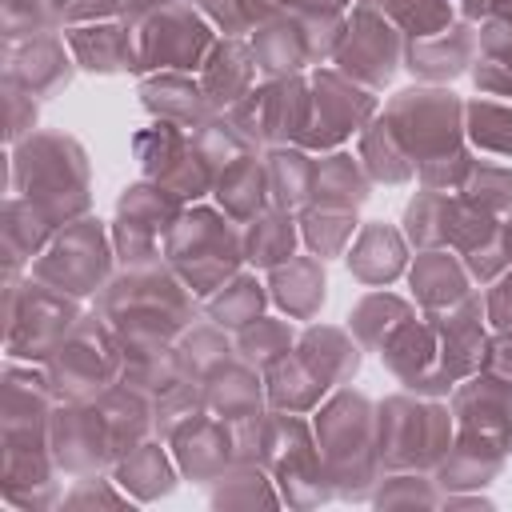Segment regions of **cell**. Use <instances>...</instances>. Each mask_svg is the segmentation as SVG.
I'll return each mask as SVG.
<instances>
[{"mask_svg":"<svg viewBox=\"0 0 512 512\" xmlns=\"http://www.w3.org/2000/svg\"><path fill=\"white\" fill-rule=\"evenodd\" d=\"M196 296L188 284L160 260L144 268H124L96 296V312L108 320L112 336L124 348V360L164 352L180 340L188 324H196Z\"/></svg>","mask_w":512,"mask_h":512,"instance_id":"1","label":"cell"},{"mask_svg":"<svg viewBox=\"0 0 512 512\" xmlns=\"http://www.w3.org/2000/svg\"><path fill=\"white\" fill-rule=\"evenodd\" d=\"M12 192L36 204L52 228H64L92 208L88 152L68 132H32L12 148Z\"/></svg>","mask_w":512,"mask_h":512,"instance_id":"2","label":"cell"},{"mask_svg":"<svg viewBox=\"0 0 512 512\" xmlns=\"http://www.w3.org/2000/svg\"><path fill=\"white\" fill-rule=\"evenodd\" d=\"M312 432L336 496L372 500L376 484L384 480V464L376 452V404L364 392L340 388L328 404H320Z\"/></svg>","mask_w":512,"mask_h":512,"instance_id":"3","label":"cell"},{"mask_svg":"<svg viewBox=\"0 0 512 512\" xmlns=\"http://www.w3.org/2000/svg\"><path fill=\"white\" fill-rule=\"evenodd\" d=\"M164 264L192 296H212L244 264V224L224 208H184L164 240Z\"/></svg>","mask_w":512,"mask_h":512,"instance_id":"4","label":"cell"},{"mask_svg":"<svg viewBox=\"0 0 512 512\" xmlns=\"http://www.w3.org/2000/svg\"><path fill=\"white\" fill-rule=\"evenodd\" d=\"M452 448V412L436 396L400 392L376 404V452L384 472H436Z\"/></svg>","mask_w":512,"mask_h":512,"instance_id":"5","label":"cell"},{"mask_svg":"<svg viewBox=\"0 0 512 512\" xmlns=\"http://www.w3.org/2000/svg\"><path fill=\"white\" fill-rule=\"evenodd\" d=\"M112 264H116L112 228H104V220L96 216H80L56 228L48 248L28 264V276L64 296L84 300L104 292V284L112 280Z\"/></svg>","mask_w":512,"mask_h":512,"instance_id":"6","label":"cell"},{"mask_svg":"<svg viewBox=\"0 0 512 512\" xmlns=\"http://www.w3.org/2000/svg\"><path fill=\"white\" fill-rule=\"evenodd\" d=\"M124 364H128L124 348L112 336L108 320L92 312V316H80L72 332L52 348V356L44 360V372L56 400H96L100 392L120 384Z\"/></svg>","mask_w":512,"mask_h":512,"instance_id":"7","label":"cell"},{"mask_svg":"<svg viewBox=\"0 0 512 512\" xmlns=\"http://www.w3.org/2000/svg\"><path fill=\"white\" fill-rule=\"evenodd\" d=\"M380 116L388 120L416 168L464 148V104L448 88H404L384 104Z\"/></svg>","mask_w":512,"mask_h":512,"instance_id":"8","label":"cell"},{"mask_svg":"<svg viewBox=\"0 0 512 512\" xmlns=\"http://www.w3.org/2000/svg\"><path fill=\"white\" fill-rule=\"evenodd\" d=\"M80 304L76 296H64L40 280L28 276V284H20L16 276H8V300H4V348L12 360H32L44 364L52 356V348L72 332V324L80 320Z\"/></svg>","mask_w":512,"mask_h":512,"instance_id":"9","label":"cell"},{"mask_svg":"<svg viewBox=\"0 0 512 512\" xmlns=\"http://www.w3.org/2000/svg\"><path fill=\"white\" fill-rule=\"evenodd\" d=\"M504 224L476 208L464 192H436L420 188L404 208V236L416 248H452L460 260L488 244Z\"/></svg>","mask_w":512,"mask_h":512,"instance_id":"10","label":"cell"},{"mask_svg":"<svg viewBox=\"0 0 512 512\" xmlns=\"http://www.w3.org/2000/svg\"><path fill=\"white\" fill-rule=\"evenodd\" d=\"M132 32H136V76H148V72H200L208 52L216 48L212 20L200 8H192L188 0L168 4L164 12L148 16Z\"/></svg>","mask_w":512,"mask_h":512,"instance_id":"11","label":"cell"},{"mask_svg":"<svg viewBox=\"0 0 512 512\" xmlns=\"http://www.w3.org/2000/svg\"><path fill=\"white\" fill-rule=\"evenodd\" d=\"M180 212H184V200L156 180H140V184L124 188L116 200V220H112L116 260L124 268L160 264L164 240H168L172 224L180 220Z\"/></svg>","mask_w":512,"mask_h":512,"instance_id":"12","label":"cell"},{"mask_svg":"<svg viewBox=\"0 0 512 512\" xmlns=\"http://www.w3.org/2000/svg\"><path fill=\"white\" fill-rule=\"evenodd\" d=\"M308 104H312V84L296 72V76H268L224 116L256 148H288V144H300L304 136Z\"/></svg>","mask_w":512,"mask_h":512,"instance_id":"13","label":"cell"},{"mask_svg":"<svg viewBox=\"0 0 512 512\" xmlns=\"http://www.w3.org/2000/svg\"><path fill=\"white\" fill-rule=\"evenodd\" d=\"M308 84L312 104L300 136V148L308 152H336L344 140L360 136V128L376 116V92L348 80L340 68H316Z\"/></svg>","mask_w":512,"mask_h":512,"instance_id":"14","label":"cell"},{"mask_svg":"<svg viewBox=\"0 0 512 512\" xmlns=\"http://www.w3.org/2000/svg\"><path fill=\"white\" fill-rule=\"evenodd\" d=\"M132 152L144 168V180H156L164 184L168 192H176L184 204L200 200L204 192H212L216 176L208 168V160L200 156L196 148V136L180 124H168V120H156L148 128H140L132 136Z\"/></svg>","mask_w":512,"mask_h":512,"instance_id":"15","label":"cell"},{"mask_svg":"<svg viewBox=\"0 0 512 512\" xmlns=\"http://www.w3.org/2000/svg\"><path fill=\"white\" fill-rule=\"evenodd\" d=\"M404 48H408L404 32L384 12L368 8V4H356V12L348 16L332 60L348 80L380 92L384 84H392L396 68L404 64Z\"/></svg>","mask_w":512,"mask_h":512,"instance_id":"16","label":"cell"},{"mask_svg":"<svg viewBox=\"0 0 512 512\" xmlns=\"http://www.w3.org/2000/svg\"><path fill=\"white\" fill-rule=\"evenodd\" d=\"M52 456L68 476H96L116 468V444L96 400H60L52 412Z\"/></svg>","mask_w":512,"mask_h":512,"instance_id":"17","label":"cell"},{"mask_svg":"<svg viewBox=\"0 0 512 512\" xmlns=\"http://www.w3.org/2000/svg\"><path fill=\"white\" fill-rule=\"evenodd\" d=\"M56 392L40 368H4V452H52Z\"/></svg>","mask_w":512,"mask_h":512,"instance_id":"18","label":"cell"},{"mask_svg":"<svg viewBox=\"0 0 512 512\" xmlns=\"http://www.w3.org/2000/svg\"><path fill=\"white\" fill-rule=\"evenodd\" d=\"M72 72L76 56L60 32L4 40V84H16L36 100H52L56 92H64L72 84Z\"/></svg>","mask_w":512,"mask_h":512,"instance_id":"19","label":"cell"},{"mask_svg":"<svg viewBox=\"0 0 512 512\" xmlns=\"http://www.w3.org/2000/svg\"><path fill=\"white\" fill-rule=\"evenodd\" d=\"M380 360L384 368L408 388V392H420V396H444L456 388V380L444 372L440 364V340L432 332V324L424 316H412L408 324H400L384 348H380Z\"/></svg>","mask_w":512,"mask_h":512,"instance_id":"20","label":"cell"},{"mask_svg":"<svg viewBox=\"0 0 512 512\" xmlns=\"http://www.w3.org/2000/svg\"><path fill=\"white\" fill-rule=\"evenodd\" d=\"M452 420H456V428L512 444V380H504L488 368L464 376L452 388Z\"/></svg>","mask_w":512,"mask_h":512,"instance_id":"21","label":"cell"},{"mask_svg":"<svg viewBox=\"0 0 512 512\" xmlns=\"http://www.w3.org/2000/svg\"><path fill=\"white\" fill-rule=\"evenodd\" d=\"M176 468L192 480V484H216L232 464H236V428L220 416H200L196 424H188L180 436L168 440Z\"/></svg>","mask_w":512,"mask_h":512,"instance_id":"22","label":"cell"},{"mask_svg":"<svg viewBox=\"0 0 512 512\" xmlns=\"http://www.w3.org/2000/svg\"><path fill=\"white\" fill-rule=\"evenodd\" d=\"M476 48H480V36H476V28L468 20L464 24H448L440 32H428V36L408 40L404 68L412 76L428 80V84H444V80H456V76L472 72Z\"/></svg>","mask_w":512,"mask_h":512,"instance_id":"23","label":"cell"},{"mask_svg":"<svg viewBox=\"0 0 512 512\" xmlns=\"http://www.w3.org/2000/svg\"><path fill=\"white\" fill-rule=\"evenodd\" d=\"M64 40L76 56V68L96 76L136 72V32L124 20H96V24H68Z\"/></svg>","mask_w":512,"mask_h":512,"instance_id":"24","label":"cell"},{"mask_svg":"<svg viewBox=\"0 0 512 512\" xmlns=\"http://www.w3.org/2000/svg\"><path fill=\"white\" fill-rule=\"evenodd\" d=\"M144 112L152 120H168V124H180L188 132H196L204 120L216 116V108L208 104L200 80H192L188 72H148L136 88Z\"/></svg>","mask_w":512,"mask_h":512,"instance_id":"25","label":"cell"},{"mask_svg":"<svg viewBox=\"0 0 512 512\" xmlns=\"http://www.w3.org/2000/svg\"><path fill=\"white\" fill-rule=\"evenodd\" d=\"M256 72H260V64L252 56V44L240 36H224V40H216V48L208 52V60L200 68V88L216 112H232L256 88Z\"/></svg>","mask_w":512,"mask_h":512,"instance_id":"26","label":"cell"},{"mask_svg":"<svg viewBox=\"0 0 512 512\" xmlns=\"http://www.w3.org/2000/svg\"><path fill=\"white\" fill-rule=\"evenodd\" d=\"M344 260H348V272H352L356 284L384 288L408 268V236L400 228L384 224V220H368L356 232V240L344 252Z\"/></svg>","mask_w":512,"mask_h":512,"instance_id":"27","label":"cell"},{"mask_svg":"<svg viewBox=\"0 0 512 512\" xmlns=\"http://www.w3.org/2000/svg\"><path fill=\"white\" fill-rule=\"evenodd\" d=\"M508 448L512 444H504L496 436H480V432L456 428V440H452L448 456L436 468V484H444L448 492H456V488H484L504 468Z\"/></svg>","mask_w":512,"mask_h":512,"instance_id":"28","label":"cell"},{"mask_svg":"<svg viewBox=\"0 0 512 512\" xmlns=\"http://www.w3.org/2000/svg\"><path fill=\"white\" fill-rule=\"evenodd\" d=\"M268 296L288 312V320H312L324 308L328 280L320 256H288L284 264L268 268Z\"/></svg>","mask_w":512,"mask_h":512,"instance_id":"29","label":"cell"},{"mask_svg":"<svg viewBox=\"0 0 512 512\" xmlns=\"http://www.w3.org/2000/svg\"><path fill=\"white\" fill-rule=\"evenodd\" d=\"M296 356L316 372V380L332 392L340 384H348L360 368V340L344 328L332 324H308L304 336L296 340Z\"/></svg>","mask_w":512,"mask_h":512,"instance_id":"30","label":"cell"},{"mask_svg":"<svg viewBox=\"0 0 512 512\" xmlns=\"http://www.w3.org/2000/svg\"><path fill=\"white\" fill-rule=\"evenodd\" d=\"M248 44H252V56H256V64H260L264 76H296L304 64H312L304 24L292 12H280V16L260 20L252 28V40Z\"/></svg>","mask_w":512,"mask_h":512,"instance_id":"31","label":"cell"},{"mask_svg":"<svg viewBox=\"0 0 512 512\" xmlns=\"http://www.w3.org/2000/svg\"><path fill=\"white\" fill-rule=\"evenodd\" d=\"M468 268L464 260L452 252V248H420L416 264L408 268V284H412V296L420 300V308H448L456 300H464L472 292L468 284Z\"/></svg>","mask_w":512,"mask_h":512,"instance_id":"32","label":"cell"},{"mask_svg":"<svg viewBox=\"0 0 512 512\" xmlns=\"http://www.w3.org/2000/svg\"><path fill=\"white\" fill-rule=\"evenodd\" d=\"M212 196H216V204H220L236 224H248V220H256L264 208H272L264 156H260V152H248V156L232 160V164L216 176Z\"/></svg>","mask_w":512,"mask_h":512,"instance_id":"33","label":"cell"},{"mask_svg":"<svg viewBox=\"0 0 512 512\" xmlns=\"http://www.w3.org/2000/svg\"><path fill=\"white\" fill-rule=\"evenodd\" d=\"M204 392H208V412L220 416V420H244V416H256L264 412V372L252 368L248 360H232L224 364L212 380H204Z\"/></svg>","mask_w":512,"mask_h":512,"instance_id":"34","label":"cell"},{"mask_svg":"<svg viewBox=\"0 0 512 512\" xmlns=\"http://www.w3.org/2000/svg\"><path fill=\"white\" fill-rule=\"evenodd\" d=\"M268 200L272 208L284 212H304L312 204V184H316V160L308 148L288 144V148H268Z\"/></svg>","mask_w":512,"mask_h":512,"instance_id":"35","label":"cell"},{"mask_svg":"<svg viewBox=\"0 0 512 512\" xmlns=\"http://www.w3.org/2000/svg\"><path fill=\"white\" fill-rule=\"evenodd\" d=\"M0 236H4V264H8V276H16L24 264H32L48 240L56 236V228L48 224V216L28 204L24 196H12L4 204V220H0Z\"/></svg>","mask_w":512,"mask_h":512,"instance_id":"36","label":"cell"},{"mask_svg":"<svg viewBox=\"0 0 512 512\" xmlns=\"http://www.w3.org/2000/svg\"><path fill=\"white\" fill-rule=\"evenodd\" d=\"M480 48L472 64V80L484 96H504L512 104V20L488 16L480 24Z\"/></svg>","mask_w":512,"mask_h":512,"instance_id":"37","label":"cell"},{"mask_svg":"<svg viewBox=\"0 0 512 512\" xmlns=\"http://www.w3.org/2000/svg\"><path fill=\"white\" fill-rule=\"evenodd\" d=\"M372 196V180L360 164V156L348 152H328L316 160V184H312V204L324 208H360Z\"/></svg>","mask_w":512,"mask_h":512,"instance_id":"38","label":"cell"},{"mask_svg":"<svg viewBox=\"0 0 512 512\" xmlns=\"http://www.w3.org/2000/svg\"><path fill=\"white\" fill-rule=\"evenodd\" d=\"M160 444L164 440L152 436V440L136 444L128 456L116 460V484L124 492H132L136 500H160L176 488V468H172V460Z\"/></svg>","mask_w":512,"mask_h":512,"instance_id":"39","label":"cell"},{"mask_svg":"<svg viewBox=\"0 0 512 512\" xmlns=\"http://www.w3.org/2000/svg\"><path fill=\"white\" fill-rule=\"evenodd\" d=\"M356 156H360L372 184H408L416 176L412 156L404 152V144L396 140V132L388 128V120L380 112L360 128V152Z\"/></svg>","mask_w":512,"mask_h":512,"instance_id":"40","label":"cell"},{"mask_svg":"<svg viewBox=\"0 0 512 512\" xmlns=\"http://www.w3.org/2000/svg\"><path fill=\"white\" fill-rule=\"evenodd\" d=\"M296 240H300V228H296V212H284V208H264L256 220L244 224V260L252 268H276L284 264L288 256H296Z\"/></svg>","mask_w":512,"mask_h":512,"instance_id":"41","label":"cell"},{"mask_svg":"<svg viewBox=\"0 0 512 512\" xmlns=\"http://www.w3.org/2000/svg\"><path fill=\"white\" fill-rule=\"evenodd\" d=\"M264 392H268V404L280 408V412H312L324 400L328 388L316 380V372L292 348L280 364H272L264 372Z\"/></svg>","mask_w":512,"mask_h":512,"instance_id":"42","label":"cell"},{"mask_svg":"<svg viewBox=\"0 0 512 512\" xmlns=\"http://www.w3.org/2000/svg\"><path fill=\"white\" fill-rule=\"evenodd\" d=\"M268 284H260L252 272H236L220 292L208 296L204 304V316L212 324H220L224 332H240L244 324H252L256 316H264V304H268Z\"/></svg>","mask_w":512,"mask_h":512,"instance_id":"43","label":"cell"},{"mask_svg":"<svg viewBox=\"0 0 512 512\" xmlns=\"http://www.w3.org/2000/svg\"><path fill=\"white\" fill-rule=\"evenodd\" d=\"M176 356H180V364H184L188 376H196V380H212L224 364L236 360V344L228 340V332H224L220 324H212V320H196V324H188V328L180 332V340H176Z\"/></svg>","mask_w":512,"mask_h":512,"instance_id":"44","label":"cell"},{"mask_svg":"<svg viewBox=\"0 0 512 512\" xmlns=\"http://www.w3.org/2000/svg\"><path fill=\"white\" fill-rule=\"evenodd\" d=\"M412 316H416V308H412L408 300H400V296H392V292H368V296L352 308L348 332L360 340V348L380 352L384 340H388L400 324H408Z\"/></svg>","mask_w":512,"mask_h":512,"instance_id":"45","label":"cell"},{"mask_svg":"<svg viewBox=\"0 0 512 512\" xmlns=\"http://www.w3.org/2000/svg\"><path fill=\"white\" fill-rule=\"evenodd\" d=\"M464 136L480 152L512 160V104L508 100H492V96L468 100L464 104Z\"/></svg>","mask_w":512,"mask_h":512,"instance_id":"46","label":"cell"},{"mask_svg":"<svg viewBox=\"0 0 512 512\" xmlns=\"http://www.w3.org/2000/svg\"><path fill=\"white\" fill-rule=\"evenodd\" d=\"M152 416H156V436L168 444L172 436H180L188 424H196L200 416H208V392L204 380L184 376L180 384H172L168 392H160L152 400Z\"/></svg>","mask_w":512,"mask_h":512,"instance_id":"47","label":"cell"},{"mask_svg":"<svg viewBox=\"0 0 512 512\" xmlns=\"http://www.w3.org/2000/svg\"><path fill=\"white\" fill-rule=\"evenodd\" d=\"M356 232V208H324V204H308L300 212V240L312 248V256L332 260L348 248Z\"/></svg>","mask_w":512,"mask_h":512,"instance_id":"48","label":"cell"},{"mask_svg":"<svg viewBox=\"0 0 512 512\" xmlns=\"http://www.w3.org/2000/svg\"><path fill=\"white\" fill-rule=\"evenodd\" d=\"M292 348H296V336H292V324L288 320L256 316L252 324H244L236 332V356L248 360L252 368H260V372H268L272 364H280Z\"/></svg>","mask_w":512,"mask_h":512,"instance_id":"49","label":"cell"},{"mask_svg":"<svg viewBox=\"0 0 512 512\" xmlns=\"http://www.w3.org/2000/svg\"><path fill=\"white\" fill-rule=\"evenodd\" d=\"M360 4L384 12L408 40L440 32V28L452 24V4L448 0H360Z\"/></svg>","mask_w":512,"mask_h":512,"instance_id":"50","label":"cell"},{"mask_svg":"<svg viewBox=\"0 0 512 512\" xmlns=\"http://www.w3.org/2000/svg\"><path fill=\"white\" fill-rule=\"evenodd\" d=\"M476 208L504 216L512 212V164H492V160H472L464 188H460Z\"/></svg>","mask_w":512,"mask_h":512,"instance_id":"51","label":"cell"},{"mask_svg":"<svg viewBox=\"0 0 512 512\" xmlns=\"http://www.w3.org/2000/svg\"><path fill=\"white\" fill-rule=\"evenodd\" d=\"M68 24V0H4V40L44 36Z\"/></svg>","mask_w":512,"mask_h":512,"instance_id":"52","label":"cell"},{"mask_svg":"<svg viewBox=\"0 0 512 512\" xmlns=\"http://www.w3.org/2000/svg\"><path fill=\"white\" fill-rule=\"evenodd\" d=\"M280 492H272V476L260 464H232L216 488H212V504L228 508V504H276Z\"/></svg>","mask_w":512,"mask_h":512,"instance_id":"53","label":"cell"},{"mask_svg":"<svg viewBox=\"0 0 512 512\" xmlns=\"http://www.w3.org/2000/svg\"><path fill=\"white\" fill-rule=\"evenodd\" d=\"M372 500L384 504V508H396V504H440L432 480L420 476V472H392V476H384L376 484Z\"/></svg>","mask_w":512,"mask_h":512,"instance_id":"54","label":"cell"},{"mask_svg":"<svg viewBox=\"0 0 512 512\" xmlns=\"http://www.w3.org/2000/svg\"><path fill=\"white\" fill-rule=\"evenodd\" d=\"M4 108H8V132L4 136L16 148L24 136L36 132V108H40V100L28 96V92H20L16 84H4Z\"/></svg>","mask_w":512,"mask_h":512,"instance_id":"55","label":"cell"},{"mask_svg":"<svg viewBox=\"0 0 512 512\" xmlns=\"http://www.w3.org/2000/svg\"><path fill=\"white\" fill-rule=\"evenodd\" d=\"M484 320H488L496 332L512 336V268L500 272V276L488 284V292H484Z\"/></svg>","mask_w":512,"mask_h":512,"instance_id":"56","label":"cell"},{"mask_svg":"<svg viewBox=\"0 0 512 512\" xmlns=\"http://www.w3.org/2000/svg\"><path fill=\"white\" fill-rule=\"evenodd\" d=\"M192 8H200L224 36H240V32H248V20H244V12H240V0H188Z\"/></svg>","mask_w":512,"mask_h":512,"instance_id":"57","label":"cell"},{"mask_svg":"<svg viewBox=\"0 0 512 512\" xmlns=\"http://www.w3.org/2000/svg\"><path fill=\"white\" fill-rule=\"evenodd\" d=\"M96 20H120V0H68V24H96Z\"/></svg>","mask_w":512,"mask_h":512,"instance_id":"58","label":"cell"},{"mask_svg":"<svg viewBox=\"0 0 512 512\" xmlns=\"http://www.w3.org/2000/svg\"><path fill=\"white\" fill-rule=\"evenodd\" d=\"M64 504H124V496H116L108 488V480H96V476H80L76 488L64 496Z\"/></svg>","mask_w":512,"mask_h":512,"instance_id":"59","label":"cell"},{"mask_svg":"<svg viewBox=\"0 0 512 512\" xmlns=\"http://www.w3.org/2000/svg\"><path fill=\"white\" fill-rule=\"evenodd\" d=\"M484 368H488V372H496V376H504V380H512V336L496 332V336L488 340Z\"/></svg>","mask_w":512,"mask_h":512,"instance_id":"60","label":"cell"},{"mask_svg":"<svg viewBox=\"0 0 512 512\" xmlns=\"http://www.w3.org/2000/svg\"><path fill=\"white\" fill-rule=\"evenodd\" d=\"M168 4H176V0H120V20L136 28V24H144L148 16L164 12Z\"/></svg>","mask_w":512,"mask_h":512,"instance_id":"61","label":"cell"},{"mask_svg":"<svg viewBox=\"0 0 512 512\" xmlns=\"http://www.w3.org/2000/svg\"><path fill=\"white\" fill-rule=\"evenodd\" d=\"M468 20H488V16H508L512 20V0H464Z\"/></svg>","mask_w":512,"mask_h":512,"instance_id":"62","label":"cell"},{"mask_svg":"<svg viewBox=\"0 0 512 512\" xmlns=\"http://www.w3.org/2000/svg\"><path fill=\"white\" fill-rule=\"evenodd\" d=\"M504 236H508V252H512V212H508V220H504Z\"/></svg>","mask_w":512,"mask_h":512,"instance_id":"63","label":"cell"}]
</instances>
